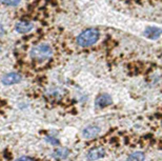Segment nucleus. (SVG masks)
<instances>
[{
  "label": "nucleus",
  "instance_id": "nucleus-9",
  "mask_svg": "<svg viewBox=\"0 0 162 161\" xmlns=\"http://www.w3.org/2000/svg\"><path fill=\"white\" fill-rule=\"evenodd\" d=\"M69 155V150L66 149V147H59V149L55 150L52 153V157L55 158V159H65L66 157Z\"/></svg>",
  "mask_w": 162,
  "mask_h": 161
},
{
  "label": "nucleus",
  "instance_id": "nucleus-10",
  "mask_svg": "<svg viewBox=\"0 0 162 161\" xmlns=\"http://www.w3.org/2000/svg\"><path fill=\"white\" fill-rule=\"evenodd\" d=\"M145 155L143 152H135L127 157V161H144Z\"/></svg>",
  "mask_w": 162,
  "mask_h": 161
},
{
  "label": "nucleus",
  "instance_id": "nucleus-13",
  "mask_svg": "<svg viewBox=\"0 0 162 161\" xmlns=\"http://www.w3.org/2000/svg\"><path fill=\"white\" fill-rule=\"evenodd\" d=\"M15 161H35V160L31 157H27V156H23V157L18 158V159L15 160Z\"/></svg>",
  "mask_w": 162,
  "mask_h": 161
},
{
  "label": "nucleus",
  "instance_id": "nucleus-15",
  "mask_svg": "<svg viewBox=\"0 0 162 161\" xmlns=\"http://www.w3.org/2000/svg\"><path fill=\"white\" fill-rule=\"evenodd\" d=\"M0 51H1V47H0Z\"/></svg>",
  "mask_w": 162,
  "mask_h": 161
},
{
  "label": "nucleus",
  "instance_id": "nucleus-5",
  "mask_svg": "<svg viewBox=\"0 0 162 161\" xmlns=\"http://www.w3.org/2000/svg\"><path fill=\"white\" fill-rule=\"evenodd\" d=\"M99 133H100V127L98 126V125L91 124L83 130V132H82V136L85 138V139H93V138L98 136Z\"/></svg>",
  "mask_w": 162,
  "mask_h": 161
},
{
  "label": "nucleus",
  "instance_id": "nucleus-2",
  "mask_svg": "<svg viewBox=\"0 0 162 161\" xmlns=\"http://www.w3.org/2000/svg\"><path fill=\"white\" fill-rule=\"evenodd\" d=\"M53 55V50L48 44H39L33 47L31 51V56L35 60H45Z\"/></svg>",
  "mask_w": 162,
  "mask_h": 161
},
{
  "label": "nucleus",
  "instance_id": "nucleus-11",
  "mask_svg": "<svg viewBox=\"0 0 162 161\" xmlns=\"http://www.w3.org/2000/svg\"><path fill=\"white\" fill-rule=\"evenodd\" d=\"M44 140L46 142H48L50 144H53V145H59L60 144V141L55 137H51V136H46L44 138Z\"/></svg>",
  "mask_w": 162,
  "mask_h": 161
},
{
  "label": "nucleus",
  "instance_id": "nucleus-12",
  "mask_svg": "<svg viewBox=\"0 0 162 161\" xmlns=\"http://www.w3.org/2000/svg\"><path fill=\"white\" fill-rule=\"evenodd\" d=\"M2 3L6 4V6H15L19 3L21 0H0Z\"/></svg>",
  "mask_w": 162,
  "mask_h": 161
},
{
  "label": "nucleus",
  "instance_id": "nucleus-7",
  "mask_svg": "<svg viewBox=\"0 0 162 161\" xmlns=\"http://www.w3.org/2000/svg\"><path fill=\"white\" fill-rule=\"evenodd\" d=\"M21 75L19 73H9L2 78V83L4 85H13L21 81Z\"/></svg>",
  "mask_w": 162,
  "mask_h": 161
},
{
  "label": "nucleus",
  "instance_id": "nucleus-8",
  "mask_svg": "<svg viewBox=\"0 0 162 161\" xmlns=\"http://www.w3.org/2000/svg\"><path fill=\"white\" fill-rule=\"evenodd\" d=\"M144 35L148 39H158L161 36V29L160 27H147L144 31Z\"/></svg>",
  "mask_w": 162,
  "mask_h": 161
},
{
  "label": "nucleus",
  "instance_id": "nucleus-14",
  "mask_svg": "<svg viewBox=\"0 0 162 161\" xmlns=\"http://www.w3.org/2000/svg\"><path fill=\"white\" fill-rule=\"evenodd\" d=\"M6 33V31H4V27H3V25L2 24H0V36H2Z\"/></svg>",
  "mask_w": 162,
  "mask_h": 161
},
{
  "label": "nucleus",
  "instance_id": "nucleus-3",
  "mask_svg": "<svg viewBox=\"0 0 162 161\" xmlns=\"http://www.w3.org/2000/svg\"><path fill=\"white\" fill-rule=\"evenodd\" d=\"M113 103V99L109 94H101L96 98L95 100V106L98 107V109H103L110 105Z\"/></svg>",
  "mask_w": 162,
  "mask_h": 161
},
{
  "label": "nucleus",
  "instance_id": "nucleus-6",
  "mask_svg": "<svg viewBox=\"0 0 162 161\" xmlns=\"http://www.w3.org/2000/svg\"><path fill=\"white\" fill-rule=\"evenodd\" d=\"M105 156V150L103 147H94L87 153V156L86 158L89 159V161H96V160H99L101 158H103Z\"/></svg>",
  "mask_w": 162,
  "mask_h": 161
},
{
  "label": "nucleus",
  "instance_id": "nucleus-4",
  "mask_svg": "<svg viewBox=\"0 0 162 161\" xmlns=\"http://www.w3.org/2000/svg\"><path fill=\"white\" fill-rule=\"evenodd\" d=\"M33 27H34V24L31 21H27V20H21V21L17 22L16 25H15L16 32L19 33V34H27V33L33 30Z\"/></svg>",
  "mask_w": 162,
  "mask_h": 161
},
{
  "label": "nucleus",
  "instance_id": "nucleus-1",
  "mask_svg": "<svg viewBox=\"0 0 162 161\" xmlns=\"http://www.w3.org/2000/svg\"><path fill=\"white\" fill-rule=\"evenodd\" d=\"M99 31L97 29H89L83 31L77 37V43L82 47H91L95 44L99 39Z\"/></svg>",
  "mask_w": 162,
  "mask_h": 161
}]
</instances>
